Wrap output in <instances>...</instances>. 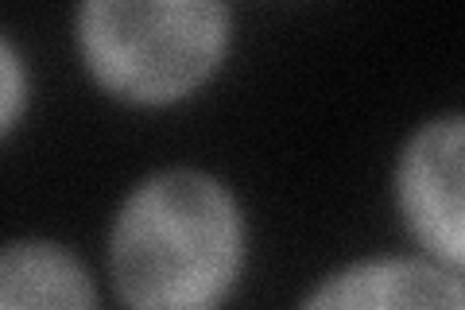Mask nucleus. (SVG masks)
Instances as JSON below:
<instances>
[{
    "mask_svg": "<svg viewBox=\"0 0 465 310\" xmlns=\"http://www.w3.org/2000/svg\"><path fill=\"white\" fill-rule=\"evenodd\" d=\"M396 198L407 229L434 260L465 264V217H461V116L446 113L419 125L403 144L396 171Z\"/></svg>",
    "mask_w": 465,
    "mask_h": 310,
    "instance_id": "3",
    "label": "nucleus"
},
{
    "mask_svg": "<svg viewBox=\"0 0 465 310\" xmlns=\"http://www.w3.org/2000/svg\"><path fill=\"white\" fill-rule=\"evenodd\" d=\"M78 51L105 94L174 105L213 78L229 51L225 0H82Z\"/></svg>",
    "mask_w": 465,
    "mask_h": 310,
    "instance_id": "2",
    "label": "nucleus"
},
{
    "mask_svg": "<svg viewBox=\"0 0 465 310\" xmlns=\"http://www.w3.org/2000/svg\"><path fill=\"white\" fill-rule=\"evenodd\" d=\"M307 306H446L461 310V268L442 260H415V256H381L357 260L349 268L322 279L311 291Z\"/></svg>",
    "mask_w": 465,
    "mask_h": 310,
    "instance_id": "4",
    "label": "nucleus"
},
{
    "mask_svg": "<svg viewBox=\"0 0 465 310\" xmlns=\"http://www.w3.org/2000/svg\"><path fill=\"white\" fill-rule=\"evenodd\" d=\"M97 303L82 260L51 241H12L0 248V306L85 310Z\"/></svg>",
    "mask_w": 465,
    "mask_h": 310,
    "instance_id": "5",
    "label": "nucleus"
},
{
    "mask_svg": "<svg viewBox=\"0 0 465 310\" xmlns=\"http://www.w3.org/2000/svg\"><path fill=\"white\" fill-rule=\"evenodd\" d=\"M24 105H27V70L16 47L0 35V136L24 116Z\"/></svg>",
    "mask_w": 465,
    "mask_h": 310,
    "instance_id": "6",
    "label": "nucleus"
},
{
    "mask_svg": "<svg viewBox=\"0 0 465 310\" xmlns=\"http://www.w3.org/2000/svg\"><path fill=\"white\" fill-rule=\"evenodd\" d=\"M244 214L222 179L171 167L124 198L109 233V275L136 310H202L232 291Z\"/></svg>",
    "mask_w": 465,
    "mask_h": 310,
    "instance_id": "1",
    "label": "nucleus"
}]
</instances>
